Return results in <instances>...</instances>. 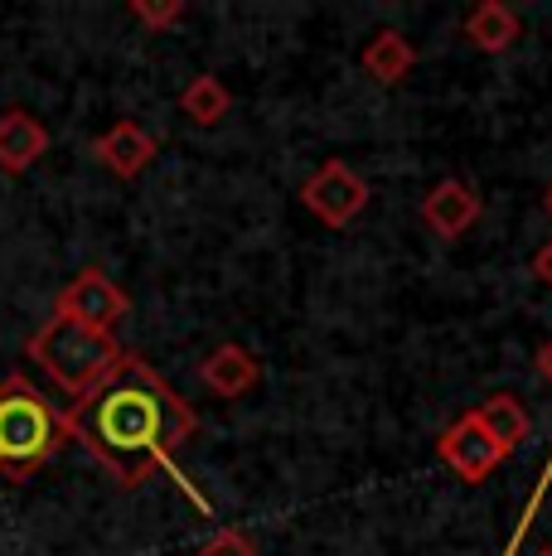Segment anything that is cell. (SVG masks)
I'll return each mask as SVG.
<instances>
[{"label":"cell","mask_w":552,"mask_h":556,"mask_svg":"<svg viewBox=\"0 0 552 556\" xmlns=\"http://www.w3.org/2000/svg\"><path fill=\"white\" fill-rule=\"evenodd\" d=\"M195 406L151 368L126 354L92 392L73 397L63 412V435L83 441L116 484H146L155 469H170V455L195 435Z\"/></svg>","instance_id":"cell-1"},{"label":"cell","mask_w":552,"mask_h":556,"mask_svg":"<svg viewBox=\"0 0 552 556\" xmlns=\"http://www.w3.org/2000/svg\"><path fill=\"white\" fill-rule=\"evenodd\" d=\"M29 358H35L68 397H83V392H92L116 363L126 358V349L116 344V334L88 329L54 309V315L29 334Z\"/></svg>","instance_id":"cell-2"},{"label":"cell","mask_w":552,"mask_h":556,"mask_svg":"<svg viewBox=\"0 0 552 556\" xmlns=\"http://www.w3.org/2000/svg\"><path fill=\"white\" fill-rule=\"evenodd\" d=\"M63 445V416L29 378L10 372L0 382V475L29 479Z\"/></svg>","instance_id":"cell-3"},{"label":"cell","mask_w":552,"mask_h":556,"mask_svg":"<svg viewBox=\"0 0 552 556\" xmlns=\"http://www.w3.org/2000/svg\"><path fill=\"white\" fill-rule=\"evenodd\" d=\"M437 459L451 469L455 479H465V484H485V479H490L494 469L509 459V451L494 441L490 431H485L480 416L465 412L437 435Z\"/></svg>","instance_id":"cell-4"},{"label":"cell","mask_w":552,"mask_h":556,"mask_svg":"<svg viewBox=\"0 0 552 556\" xmlns=\"http://www.w3.org/2000/svg\"><path fill=\"white\" fill-rule=\"evenodd\" d=\"M301 203L325 223V228H349V223L368 208V185L359 179L354 165L325 160V165L301 185Z\"/></svg>","instance_id":"cell-5"},{"label":"cell","mask_w":552,"mask_h":556,"mask_svg":"<svg viewBox=\"0 0 552 556\" xmlns=\"http://www.w3.org/2000/svg\"><path fill=\"white\" fill-rule=\"evenodd\" d=\"M54 309H59V315H68V319H78V325H88V329H102V334H112V329L126 319L131 301H126V291L112 281L108 271L88 266V271H78L59 291V305Z\"/></svg>","instance_id":"cell-6"},{"label":"cell","mask_w":552,"mask_h":556,"mask_svg":"<svg viewBox=\"0 0 552 556\" xmlns=\"http://www.w3.org/2000/svg\"><path fill=\"white\" fill-rule=\"evenodd\" d=\"M475 218H480V194H475L465 179H441V185H431V194L422 199V223H427L441 242L465 238V232L475 228Z\"/></svg>","instance_id":"cell-7"},{"label":"cell","mask_w":552,"mask_h":556,"mask_svg":"<svg viewBox=\"0 0 552 556\" xmlns=\"http://www.w3.org/2000/svg\"><path fill=\"white\" fill-rule=\"evenodd\" d=\"M92 155H98L116 179H136V175L151 169V160L161 155V146H155V136L146 131V126L116 122V126H108V131L98 136V141H92Z\"/></svg>","instance_id":"cell-8"},{"label":"cell","mask_w":552,"mask_h":556,"mask_svg":"<svg viewBox=\"0 0 552 556\" xmlns=\"http://www.w3.org/2000/svg\"><path fill=\"white\" fill-rule=\"evenodd\" d=\"M199 382H204L214 397L233 402V397H248L252 388L262 382V363L248 354L242 344H218L199 358Z\"/></svg>","instance_id":"cell-9"},{"label":"cell","mask_w":552,"mask_h":556,"mask_svg":"<svg viewBox=\"0 0 552 556\" xmlns=\"http://www.w3.org/2000/svg\"><path fill=\"white\" fill-rule=\"evenodd\" d=\"M45 151H49V131L39 126V116H29L25 106L0 112V169L5 175H25L29 165H39Z\"/></svg>","instance_id":"cell-10"},{"label":"cell","mask_w":552,"mask_h":556,"mask_svg":"<svg viewBox=\"0 0 552 556\" xmlns=\"http://www.w3.org/2000/svg\"><path fill=\"white\" fill-rule=\"evenodd\" d=\"M359 63H364V73L378 83V88H398V83H407V73L417 68V49H412V39L402 35V29L384 25V29H374V35H368Z\"/></svg>","instance_id":"cell-11"},{"label":"cell","mask_w":552,"mask_h":556,"mask_svg":"<svg viewBox=\"0 0 552 556\" xmlns=\"http://www.w3.org/2000/svg\"><path fill=\"white\" fill-rule=\"evenodd\" d=\"M518 35H524V20H518V10L504 5V0H480V5L465 15V39H471L480 53L514 49Z\"/></svg>","instance_id":"cell-12"},{"label":"cell","mask_w":552,"mask_h":556,"mask_svg":"<svg viewBox=\"0 0 552 556\" xmlns=\"http://www.w3.org/2000/svg\"><path fill=\"white\" fill-rule=\"evenodd\" d=\"M475 416H480V426L494 435L504 451H518V445L528 441V431H534V416H528V406L518 397H509V392H494L485 406H475Z\"/></svg>","instance_id":"cell-13"},{"label":"cell","mask_w":552,"mask_h":556,"mask_svg":"<svg viewBox=\"0 0 552 556\" xmlns=\"http://www.w3.org/2000/svg\"><path fill=\"white\" fill-rule=\"evenodd\" d=\"M179 112H185L195 126H218L223 116L233 112L228 83L214 78V73H199V78H189V88L179 92Z\"/></svg>","instance_id":"cell-14"},{"label":"cell","mask_w":552,"mask_h":556,"mask_svg":"<svg viewBox=\"0 0 552 556\" xmlns=\"http://www.w3.org/2000/svg\"><path fill=\"white\" fill-rule=\"evenodd\" d=\"M199 556H258V542H252L248 528H218L214 538L199 547Z\"/></svg>","instance_id":"cell-15"},{"label":"cell","mask_w":552,"mask_h":556,"mask_svg":"<svg viewBox=\"0 0 552 556\" xmlns=\"http://www.w3.org/2000/svg\"><path fill=\"white\" fill-rule=\"evenodd\" d=\"M131 15L141 20L146 29H170L185 20V5H179V0H161V5H155V0H131Z\"/></svg>","instance_id":"cell-16"},{"label":"cell","mask_w":552,"mask_h":556,"mask_svg":"<svg viewBox=\"0 0 552 556\" xmlns=\"http://www.w3.org/2000/svg\"><path fill=\"white\" fill-rule=\"evenodd\" d=\"M534 276H538L543 286H552V242H543V248L534 252Z\"/></svg>","instance_id":"cell-17"},{"label":"cell","mask_w":552,"mask_h":556,"mask_svg":"<svg viewBox=\"0 0 552 556\" xmlns=\"http://www.w3.org/2000/svg\"><path fill=\"white\" fill-rule=\"evenodd\" d=\"M538 372H543V378L552 382V339H548L543 349H538Z\"/></svg>","instance_id":"cell-18"},{"label":"cell","mask_w":552,"mask_h":556,"mask_svg":"<svg viewBox=\"0 0 552 556\" xmlns=\"http://www.w3.org/2000/svg\"><path fill=\"white\" fill-rule=\"evenodd\" d=\"M543 208H548V218H552V185H548V194H543Z\"/></svg>","instance_id":"cell-19"},{"label":"cell","mask_w":552,"mask_h":556,"mask_svg":"<svg viewBox=\"0 0 552 556\" xmlns=\"http://www.w3.org/2000/svg\"><path fill=\"white\" fill-rule=\"evenodd\" d=\"M534 556H552V547H543V552H534Z\"/></svg>","instance_id":"cell-20"}]
</instances>
